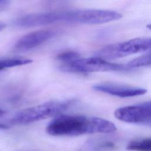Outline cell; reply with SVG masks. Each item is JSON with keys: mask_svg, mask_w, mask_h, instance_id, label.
Returning a JSON list of instances; mask_svg holds the SVG:
<instances>
[{"mask_svg": "<svg viewBox=\"0 0 151 151\" xmlns=\"http://www.w3.org/2000/svg\"><path fill=\"white\" fill-rule=\"evenodd\" d=\"M93 88L97 91L122 98L141 96L147 93V90L143 88L110 82L95 84Z\"/></svg>", "mask_w": 151, "mask_h": 151, "instance_id": "obj_6", "label": "cell"}, {"mask_svg": "<svg viewBox=\"0 0 151 151\" xmlns=\"http://www.w3.org/2000/svg\"><path fill=\"white\" fill-rule=\"evenodd\" d=\"M8 128H9V127L7 125L0 123V129H6Z\"/></svg>", "mask_w": 151, "mask_h": 151, "instance_id": "obj_13", "label": "cell"}, {"mask_svg": "<svg viewBox=\"0 0 151 151\" xmlns=\"http://www.w3.org/2000/svg\"><path fill=\"white\" fill-rule=\"evenodd\" d=\"M147 28L149 29H150V30L151 31V24H149L148 25H147Z\"/></svg>", "mask_w": 151, "mask_h": 151, "instance_id": "obj_16", "label": "cell"}, {"mask_svg": "<svg viewBox=\"0 0 151 151\" xmlns=\"http://www.w3.org/2000/svg\"><path fill=\"white\" fill-rule=\"evenodd\" d=\"M8 0H0V10L4 9L8 4Z\"/></svg>", "mask_w": 151, "mask_h": 151, "instance_id": "obj_12", "label": "cell"}, {"mask_svg": "<svg viewBox=\"0 0 151 151\" xmlns=\"http://www.w3.org/2000/svg\"><path fill=\"white\" fill-rule=\"evenodd\" d=\"M54 35L51 30H40L28 34L16 42L15 48L19 51H26L37 47L45 42Z\"/></svg>", "mask_w": 151, "mask_h": 151, "instance_id": "obj_7", "label": "cell"}, {"mask_svg": "<svg viewBox=\"0 0 151 151\" xmlns=\"http://www.w3.org/2000/svg\"><path fill=\"white\" fill-rule=\"evenodd\" d=\"M72 103L70 100L46 102L20 111L11 118L10 122L12 124H25L45 119L63 113Z\"/></svg>", "mask_w": 151, "mask_h": 151, "instance_id": "obj_3", "label": "cell"}, {"mask_svg": "<svg viewBox=\"0 0 151 151\" xmlns=\"http://www.w3.org/2000/svg\"></svg>", "mask_w": 151, "mask_h": 151, "instance_id": "obj_17", "label": "cell"}, {"mask_svg": "<svg viewBox=\"0 0 151 151\" xmlns=\"http://www.w3.org/2000/svg\"><path fill=\"white\" fill-rule=\"evenodd\" d=\"M128 150L151 151V137L131 141L126 146Z\"/></svg>", "mask_w": 151, "mask_h": 151, "instance_id": "obj_9", "label": "cell"}, {"mask_svg": "<svg viewBox=\"0 0 151 151\" xmlns=\"http://www.w3.org/2000/svg\"><path fill=\"white\" fill-rule=\"evenodd\" d=\"M60 68L64 71L76 73H90L95 72L125 71L130 68L127 64H121L109 62L101 57L96 56L81 58L78 55L76 57L63 62Z\"/></svg>", "mask_w": 151, "mask_h": 151, "instance_id": "obj_2", "label": "cell"}, {"mask_svg": "<svg viewBox=\"0 0 151 151\" xmlns=\"http://www.w3.org/2000/svg\"><path fill=\"white\" fill-rule=\"evenodd\" d=\"M116 119L130 123L151 122V101L117 109L114 113Z\"/></svg>", "mask_w": 151, "mask_h": 151, "instance_id": "obj_5", "label": "cell"}, {"mask_svg": "<svg viewBox=\"0 0 151 151\" xmlns=\"http://www.w3.org/2000/svg\"><path fill=\"white\" fill-rule=\"evenodd\" d=\"M117 128L111 122L96 117L81 115H61L51 121L46 128L55 136H74L91 133H111Z\"/></svg>", "mask_w": 151, "mask_h": 151, "instance_id": "obj_1", "label": "cell"}, {"mask_svg": "<svg viewBox=\"0 0 151 151\" xmlns=\"http://www.w3.org/2000/svg\"><path fill=\"white\" fill-rule=\"evenodd\" d=\"M151 50V38H135L111 44L99 50L96 56L106 59L122 58Z\"/></svg>", "mask_w": 151, "mask_h": 151, "instance_id": "obj_4", "label": "cell"}, {"mask_svg": "<svg viewBox=\"0 0 151 151\" xmlns=\"http://www.w3.org/2000/svg\"><path fill=\"white\" fill-rule=\"evenodd\" d=\"M117 144L110 139H95L88 141L83 147V151H114Z\"/></svg>", "mask_w": 151, "mask_h": 151, "instance_id": "obj_8", "label": "cell"}, {"mask_svg": "<svg viewBox=\"0 0 151 151\" xmlns=\"http://www.w3.org/2000/svg\"><path fill=\"white\" fill-rule=\"evenodd\" d=\"M85 24H86V9H85Z\"/></svg>", "mask_w": 151, "mask_h": 151, "instance_id": "obj_19", "label": "cell"}, {"mask_svg": "<svg viewBox=\"0 0 151 151\" xmlns=\"http://www.w3.org/2000/svg\"><path fill=\"white\" fill-rule=\"evenodd\" d=\"M5 25L4 24L0 23V31L3 30L5 28Z\"/></svg>", "mask_w": 151, "mask_h": 151, "instance_id": "obj_14", "label": "cell"}, {"mask_svg": "<svg viewBox=\"0 0 151 151\" xmlns=\"http://www.w3.org/2000/svg\"><path fill=\"white\" fill-rule=\"evenodd\" d=\"M5 113V111H4V110L0 109V116H3Z\"/></svg>", "mask_w": 151, "mask_h": 151, "instance_id": "obj_15", "label": "cell"}, {"mask_svg": "<svg viewBox=\"0 0 151 151\" xmlns=\"http://www.w3.org/2000/svg\"><path fill=\"white\" fill-rule=\"evenodd\" d=\"M32 60L27 58H6L0 59V71L7 68L29 64Z\"/></svg>", "mask_w": 151, "mask_h": 151, "instance_id": "obj_10", "label": "cell"}, {"mask_svg": "<svg viewBox=\"0 0 151 151\" xmlns=\"http://www.w3.org/2000/svg\"><path fill=\"white\" fill-rule=\"evenodd\" d=\"M84 24H85V9H84Z\"/></svg>", "mask_w": 151, "mask_h": 151, "instance_id": "obj_18", "label": "cell"}, {"mask_svg": "<svg viewBox=\"0 0 151 151\" xmlns=\"http://www.w3.org/2000/svg\"><path fill=\"white\" fill-rule=\"evenodd\" d=\"M127 65L130 68L151 65V50L147 51L146 54L131 60Z\"/></svg>", "mask_w": 151, "mask_h": 151, "instance_id": "obj_11", "label": "cell"}]
</instances>
